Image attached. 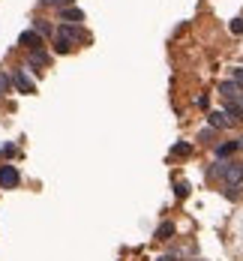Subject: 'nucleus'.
Masks as SVG:
<instances>
[{
    "label": "nucleus",
    "mask_w": 243,
    "mask_h": 261,
    "mask_svg": "<svg viewBox=\"0 0 243 261\" xmlns=\"http://www.w3.org/2000/svg\"><path fill=\"white\" fill-rule=\"evenodd\" d=\"M216 171L222 174V180L228 183L231 189L240 186V180H243V162H237V159H231V162H219Z\"/></svg>",
    "instance_id": "nucleus-1"
},
{
    "label": "nucleus",
    "mask_w": 243,
    "mask_h": 261,
    "mask_svg": "<svg viewBox=\"0 0 243 261\" xmlns=\"http://www.w3.org/2000/svg\"><path fill=\"white\" fill-rule=\"evenodd\" d=\"M21 183V174H18V168L15 165H0V189H15Z\"/></svg>",
    "instance_id": "nucleus-2"
},
{
    "label": "nucleus",
    "mask_w": 243,
    "mask_h": 261,
    "mask_svg": "<svg viewBox=\"0 0 243 261\" xmlns=\"http://www.w3.org/2000/svg\"><path fill=\"white\" fill-rule=\"evenodd\" d=\"M54 36H60V39H66L69 45H78L81 39H87V36H84V33H81L78 27H72V24H60V27L54 30Z\"/></svg>",
    "instance_id": "nucleus-3"
},
{
    "label": "nucleus",
    "mask_w": 243,
    "mask_h": 261,
    "mask_svg": "<svg viewBox=\"0 0 243 261\" xmlns=\"http://www.w3.org/2000/svg\"><path fill=\"white\" fill-rule=\"evenodd\" d=\"M12 84L18 87V93H36V84L27 78L24 69H15V72H12Z\"/></svg>",
    "instance_id": "nucleus-4"
},
{
    "label": "nucleus",
    "mask_w": 243,
    "mask_h": 261,
    "mask_svg": "<svg viewBox=\"0 0 243 261\" xmlns=\"http://www.w3.org/2000/svg\"><path fill=\"white\" fill-rule=\"evenodd\" d=\"M219 93L225 96V102H237V99L243 96V87L234 84V81H222V84H219Z\"/></svg>",
    "instance_id": "nucleus-5"
},
{
    "label": "nucleus",
    "mask_w": 243,
    "mask_h": 261,
    "mask_svg": "<svg viewBox=\"0 0 243 261\" xmlns=\"http://www.w3.org/2000/svg\"><path fill=\"white\" fill-rule=\"evenodd\" d=\"M18 45H24V48H30V51H39L42 48V36L36 30H24L21 36H18Z\"/></svg>",
    "instance_id": "nucleus-6"
},
{
    "label": "nucleus",
    "mask_w": 243,
    "mask_h": 261,
    "mask_svg": "<svg viewBox=\"0 0 243 261\" xmlns=\"http://www.w3.org/2000/svg\"><path fill=\"white\" fill-rule=\"evenodd\" d=\"M60 21L63 24H78V21H84V12L75 9V6H66V9H60Z\"/></svg>",
    "instance_id": "nucleus-7"
},
{
    "label": "nucleus",
    "mask_w": 243,
    "mask_h": 261,
    "mask_svg": "<svg viewBox=\"0 0 243 261\" xmlns=\"http://www.w3.org/2000/svg\"><path fill=\"white\" fill-rule=\"evenodd\" d=\"M207 120H210L213 129H228L231 126V117L225 114V111H210V114H207Z\"/></svg>",
    "instance_id": "nucleus-8"
},
{
    "label": "nucleus",
    "mask_w": 243,
    "mask_h": 261,
    "mask_svg": "<svg viewBox=\"0 0 243 261\" xmlns=\"http://www.w3.org/2000/svg\"><path fill=\"white\" fill-rule=\"evenodd\" d=\"M225 114L231 117V123H240L243 120V105L240 102H225Z\"/></svg>",
    "instance_id": "nucleus-9"
},
{
    "label": "nucleus",
    "mask_w": 243,
    "mask_h": 261,
    "mask_svg": "<svg viewBox=\"0 0 243 261\" xmlns=\"http://www.w3.org/2000/svg\"><path fill=\"white\" fill-rule=\"evenodd\" d=\"M237 150H240L237 141H225V144L216 147V156H219V159H225V156H231V153H237Z\"/></svg>",
    "instance_id": "nucleus-10"
},
{
    "label": "nucleus",
    "mask_w": 243,
    "mask_h": 261,
    "mask_svg": "<svg viewBox=\"0 0 243 261\" xmlns=\"http://www.w3.org/2000/svg\"><path fill=\"white\" fill-rule=\"evenodd\" d=\"M30 66H48V54L39 48V51H30Z\"/></svg>",
    "instance_id": "nucleus-11"
},
{
    "label": "nucleus",
    "mask_w": 243,
    "mask_h": 261,
    "mask_svg": "<svg viewBox=\"0 0 243 261\" xmlns=\"http://www.w3.org/2000/svg\"><path fill=\"white\" fill-rule=\"evenodd\" d=\"M33 27H36L39 36H54V30H51V24H48L45 18H36V21H33Z\"/></svg>",
    "instance_id": "nucleus-12"
},
{
    "label": "nucleus",
    "mask_w": 243,
    "mask_h": 261,
    "mask_svg": "<svg viewBox=\"0 0 243 261\" xmlns=\"http://www.w3.org/2000/svg\"><path fill=\"white\" fill-rule=\"evenodd\" d=\"M171 234H174V225H171V222H162L159 228H156V240H168Z\"/></svg>",
    "instance_id": "nucleus-13"
},
{
    "label": "nucleus",
    "mask_w": 243,
    "mask_h": 261,
    "mask_svg": "<svg viewBox=\"0 0 243 261\" xmlns=\"http://www.w3.org/2000/svg\"><path fill=\"white\" fill-rule=\"evenodd\" d=\"M9 87H12V75H6L3 69H0V96H6Z\"/></svg>",
    "instance_id": "nucleus-14"
},
{
    "label": "nucleus",
    "mask_w": 243,
    "mask_h": 261,
    "mask_svg": "<svg viewBox=\"0 0 243 261\" xmlns=\"http://www.w3.org/2000/svg\"><path fill=\"white\" fill-rule=\"evenodd\" d=\"M75 45H69L66 39H60V36H54V51H60V54H69V51H72Z\"/></svg>",
    "instance_id": "nucleus-15"
},
{
    "label": "nucleus",
    "mask_w": 243,
    "mask_h": 261,
    "mask_svg": "<svg viewBox=\"0 0 243 261\" xmlns=\"http://www.w3.org/2000/svg\"><path fill=\"white\" fill-rule=\"evenodd\" d=\"M189 153H192L189 144H174V147H171V156H189Z\"/></svg>",
    "instance_id": "nucleus-16"
},
{
    "label": "nucleus",
    "mask_w": 243,
    "mask_h": 261,
    "mask_svg": "<svg viewBox=\"0 0 243 261\" xmlns=\"http://www.w3.org/2000/svg\"><path fill=\"white\" fill-rule=\"evenodd\" d=\"M174 192H177V198H186V195H189V183H186V180H177V183H174Z\"/></svg>",
    "instance_id": "nucleus-17"
},
{
    "label": "nucleus",
    "mask_w": 243,
    "mask_h": 261,
    "mask_svg": "<svg viewBox=\"0 0 243 261\" xmlns=\"http://www.w3.org/2000/svg\"><path fill=\"white\" fill-rule=\"evenodd\" d=\"M45 6H57V9H66V6H72V0H42Z\"/></svg>",
    "instance_id": "nucleus-18"
},
{
    "label": "nucleus",
    "mask_w": 243,
    "mask_h": 261,
    "mask_svg": "<svg viewBox=\"0 0 243 261\" xmlns=\"http://www.w3.org/2000/svg\"><path fill=\"white\" fill-rule=\"evenodd\" d=\"M231 33H243V18H234L231 21Z\"/></svg>",
    "instance_id": "nucleus-19"
},
{
    "label": "nucleus",
    "mask_w": 243,
    "mask_h": 261,
    "mask_svg": "<svg viewBox=\"0 0 243 261\" xmlns=\"http://www.w3.org/2000/svg\"><path fill=\"white\" fill-rule=\"evenodd\" d=\"M234 84L243 87V69H234Z\"/></svg>",
    "instance_id": "nucleus-20"
},
{
    "label": "nucleus",
    "mask_w": 243,
    "mask_h": 261,
    "mask_svg": "<svg viewBox=\"0 0 243 261\" xmlns=\"http://www.w3.org/2000/svg\"><path fill=\"white\" fill-rule=\"evenodd\" d=\"M159 261H174V255H162V258H159Z\"/></svg>",
    "instance_id": "nucleus-21"
},
{
    "label": "nucleus",
    "mask_w": 243,
    "mask_h": 261,
    "mask_svg": "<svg viewBox=\"0 0 243 261\" xmlns=\"http://www.w3.org/2000/svg\"><path fill=\"white\" fill-rule=\"evenodd\" d=\"M237 147H240V150H243V138H237Z\"/></svg>",
    "instance_id": "nucleus-22"
},
{
    "label": "nucleus",
    "mask_w": 243,
    "mask_h": 261,
    "mask_svg": "<svg viewBox=\"0 0 243 261\" xmlns=\"http://www.w3.org/2000/svg\"><path fill=\"white\" fill-rule=\"evenodd\" d=\"M237 102H240V105H243V96H240V99H237Z\"/></svg>",
    "instance_id": "nucleus-23"
}]
</instances>
